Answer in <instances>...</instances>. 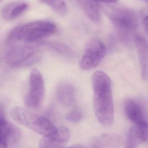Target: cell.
Returning <instances> with one entry per match:
<instances>
[{"mask_svg":"<svg viewBox=\"0 0 148 148\" xmlns=\"http://www.w3.org/2000/svg\"><path fill=\"white\" fill-rule=\"evenodd\" d=\"M92 85L96 117L102 125L110 126L114 118V108L110 77L104 72L97 71L92 75Z\"/></svg>","mask_w":148,"mask_h":148,"instance_id":"cell-1","label":"cell"},{"mask_svg":"<svg viewBox=\"0 0 148 148\" xmlns=\"http://www.w3.org/2000/svg\"><path fill=\"white\" fill-rule=\"evenodd\" d=\"M57 27L48 21H37L18 26L9 33L6 43L11 45L17 41L31 43L55 33Z\"/></svg>","mask_w":148,"mask_h":148,"instance_id":"cell-2","label":"cell"},{"mask_svg":"<svg viewBox=\"0 0 148 148\" xmlns=\"http://www.w3.org/2000/svg\"><path fill=\"white\" fill-rule=\"evenodd\" d=\"M14 120L43 137H52L58 132V128L46 118L32 113L19 106L14 107L10 110Z\"/></svg>","mask_w":148,"mask_h":148,"instance_id":"cell-3","label":"cell"},{"mask_svg":"<svg viewBox=\"0 0 148 148\" xmlns=\"http://www.w3.org/2000/svg\"><path fill=\"white\" fill-rule=\"evenodd\" d=\"M41 57V52L37 48L29 45H19L8 51L5 61L12 68H21L36 64Z\"/></svg>","mask_w":148,"mask_h":148,"instance_id":"cell-4","label":"cell"},{"mask_svg":"<svg viewBox=\"0 0 148 148\" xmlns=\"http://www.w3.org/2000/svg\"><path fill=\"white\" fill-rule=\"evenodd\" d=\"M106 52L105 46L100 40L96 38L89 40L85 45L79 62L80 69L87 71L97 67L104 58Z\"/></svg>","mask_w":148,"mask_h":148,"instance_id":"cell-5","label":"cell"},{"mask_svg":"<svg viewBox=\"0 0 148 148\" xmlns=\"http://www.w3.org/2000/svg\"><path fill=\"white\" fill-rule=\"evenodd\" d=\"M45 93L43 76L38 69H33L30 73L28 92L25 97L26 105L32 109L38 108L44 100Z\"/></svg>","mask_w":148,"mask_h":148,"instance_id":"cell-6","label":"cell"},{"mask_svg":"<svg viewBox=\"0 0 148 148\" xmlns=\"http://www.w3.org/2000/svg\"><path fill=\"white\" fill-rule=\"evenodd\" d=\"M0 148H7L17 144L21 137L18 127L7 120L1 106L0 110Z\"/></svg>","mask_w":148,"mask_h":148,"instance_id":"cell-7","label":"cell"},{"mask_svg":"<svg viewBox=\"0 0 148 148\" xmlns=\"http://www.w3.org/2000/svg\"><path fill=\"white\" fill-rule=\"evenodd\" d=\"M108 16L112 24L116 28L126 32H132L136 29L138 21L133 12L126 8L111 9Z\"/></svg>","mask_w":148,"mask_h":148,"instance_id":"cell-8","label":"cell"},{"mask_svg":"<svg viewBox=\"0 0 148 148\" xmlns=\"http://www.w3.org/2000/svg\"><path fill=\"white\" fill-rule=\"evenodd\" d=\"M148 140V122L133 124L128 132L125 148H133Z\"/></svg>","mask_w":148,"mask_h":148,"instance_id":"cell-9","label":"cell"},{"mask_svg":"<svg viewBox=\"0 0 148 148\" xmlns=\"http://www.w3.org/2000/svg\"><path fill=\"white\" fill-rule=\"evenodd\" d=\"M125 115L133 124L148 122L147 113L142 104L132 99H128L124 103Z\"/></svg>","mask_w":148,"mask_h":148,"instance_id":"cell-10","label":"cell"},{"mask_svg":"<svg viewBox=\"0 0 148 148\" xmlns=\"http://www.w3.org/2000/svg\"><path fill=\"white\" fill-rule=\"evenodd\" d=\"M71 136L69 129L65 126L58 128L57 134L52 137H43L39 143L40 148H62L65 147Z\"/></svg>","mask_w":148,"mask_h":148,"instance_id":"cell-11","label":"cell"},{"mask_svg":"<svg viewBox=\"0 0 148 148\" xmlns=\"http://www.w3.org/2000/svg\"><path fill=\"white\" fill-rule=\"evenodd\" d=\"M122 137L116 133H109L93 138L90 142L92 148H119L123 144Z\"/></svg>","mask_w":148,"mask_h":148,"instance_id":"cell-12","label":"cell"},{"mask_svg":"<svg viewBox=\"0 0 148 148\" xmlns=\"http://www.w3.org/2000/svg\"><path fill=\"white\" fill-rule=\"evenodd\" d=\"M56 96L60 104L66 107L71 106L76 100V89L71 83L66 81L62 82L57 87Z\"/></svg>","mask_w":148,"mask_h":148,"instance_id":"cell-13","label":"cell"},{"mask_svg":"<svg viewBox=\"0 0 148 148\" xmlns=\"http://www.w3.org/2000/svg\"><path fill=\"white\" fill-rule=\"evenodd\" d=\"M134 41L141 66L142 77L145 79L148 77V41L139 35L135 36Z\"/></svg>","mask_w":148,"mask_h":148,"instance_id":"cell-14","label":"cell"},{"mask_svg":"<svg viewBox=\"0 0 148 148\" xmlns=\"http://www.w3.org/2000/svg\"><path fill=\"white\" fill-rule=\"evenodd\" d=\"M28 8V4L23 1L10 2L3 6L1 14L4 20L12 21L22 15Z\"/></svg>","mask_w":148,"mask_h":148,"instance_id":"cell-15","label":"cell"},{"mask_svg":"<svg viewBox=\"0 0 148 148\" xmlns=\"http://www.w3.org/2000/svg\"><path fill=\"white\" fill-rule=\"evenodd\" d=\"M81 8L92 21L98 23L100 20L99 7L97 2L93 0H78Z\"/></svg>","mask_w":148,"mask_h":148,"instance_id":"cell-16","label":"cell"},{"mask_svg":"<svg viewBox=\"0 0 148 148\" xmlns=\"http://www.w3.org/2000/svg\"><path fill=\"white\" fill-rule=\"evenodd\" d=\"M41 45L50 51L66 57H73L74 53L71 49L64 44L56 41H43Z\"/></svg>","mask_w":148,"mask_h":148,"instance_id":"cell-17","label":"cell"},{"mask_svg":"<svg viewBox=\"0 0 148 148\" xmlns=\"http://www.w3.org/2000/svg\"><path fill=\"white\" fill-rule=\"evenodd\" d=\"M39 1L62 16L66 15L68 12V7L64 0H39Z\"/></svg>","mask_w":148,"mask_h":148,"instance_id":"cell-18","label":"cell"},{"mask_svg":"<svg viewBox=\"0 0 148 148\" xmlns=\"http://www.w3.org/2000/svg\"><path fill=\"white\" fill-rule=\"evenodd\" d=\"M83 112L79 109H76L70 112L66 115V118L73 123L79 122L83 118Z\"/></svg>","mask_w":148,"mask_h":148,"instance_id":"cell-19","label":"cell"},{"mask_svg":"<svg viewBox=\"0 0 148 148\" xmlns=\"http://www.w3.org/2000/svg\"><path fill=\"white\" fill-rule=\"evenodd\" d=\"M143 26L145 34L148 36V16L145 17L143 20Z\"/></svg>","mask_w":148,"mask_h":148,"instance_id":"cell-20","label":"cell"},{"mask_svg":"<svg viewBox=\"0 0 148 148\" xmlns=\"http://www.w3.org/2000/svg\"><path fill=\"white\" fill-rule=\"evenodd\" d=\"M97 2H101L103 3H115L119 1V0H93Z\"/></svg>","mask_w":148,"mask_h":148,"instance_id":"cell-21","label":"cell"},{"mask_svg":"<svg viewBox=\"0 0 148 148\" xmlns=\"http://www.w3.org/2000/svg\"><path fill=\"white\" fill-rule=\"evenodd\" d=\"M145 1H148V0H145Z\"/></svg>","mask_w":148,"mask_h":148,"instance_id":"cell-22","label":"cell"},{"mask_svg":"<svg viewBox=\"0 0 148 148\" xmlns=\"http://www.w3.org/2000/svg\"></svg>","mask_w":148,"mask_h":148,"instance_id":"cell-23","label":"cell"}]
</instances>
